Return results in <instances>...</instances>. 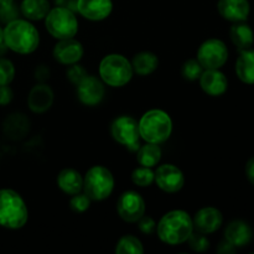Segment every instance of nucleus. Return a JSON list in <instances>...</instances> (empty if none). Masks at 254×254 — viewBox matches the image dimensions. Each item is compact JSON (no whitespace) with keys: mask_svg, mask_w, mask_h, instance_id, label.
Segmentation results:
<instances>
[{"mask_svg":"<svg viewBox=\"0 0 254 254\" xmlns=\"http://www.w3.org/2000/svg\"><path fill=\"white\" fill-rule=\"evenodd\" d=\"M228 60V49L222 40L210 39L197 51V61L205 69H220Z\"/></svg>","mask_w":254,"mask_h":254,"instance_id":"9","label":"nucleus"},{"mask_svg":"<svg viewBox=\"0 0 254 254\" xmlns=\"http://www.w3.org/2000/svg\"><path fill=\"white\" fill-rule=\"evenodd\" d=\"M230 37L232 40L233 45L240 51L251 49L254 42L253 30L251 29L250 25L245 24V21L235 22V25L230 30Z\"/></svg>","mask_w":254,"mask_h":254,"instance_id":"23","label":"nucleus"},{"mask_svg":"<svg viewBox=\"0 0 254 254\" xmlns=\"http://www.w3.org/2000/svg\"><path fill=\"white\" fill-rule=\"evenodd\" d=\"M246 176H247L248 181L254 185V156L246 164Z\"/></svg>","mask_w":254,"mask_h":254,"instance_id":"37","label":"nucleus"},{"mask_svg":"<svg viewBox=\"0 0 254 254\" xmlns=\"http://www.w3.org/2000/svg\"><path fill=\"white\" fill-rule=\"evenodd\" d=\"M54 98L55 94L51 87L45 83H40L30 91L27 104L34 113H45L51 108Z\"/></svg>","mask_w":254,"mask_h":254,"instance_id":"18","label":"nucleus"},{"mask_svg":"<svg viewBox=\"0 0 254 254\" xmlns=\"http://www.w3.org/2000/svg\"><path fill=\"white\" fill-rule=\"evenodd\" d=\"M236 73L243 83L254 84V50L241 51L236 61Z\"/></svg>","mask_w":254,"mask_h":254,"instance_id":"22","label":"nucleus"},{"mask_svg":"<svg viewBox=\"0 0 254 254\" xmlns=\"http://www.w3.org/2000/svg\"><path fill=\"white\" fill-rule=\"evenodd\" d=\"M69 206L74 212H84L91 206V200L86 193H76L72 196L71 201H69Z\"/></svg>","mask_w":254,"mask_h":254,"instance_id":"32","label":"nucleus"},{"mask_svg":"<svg viewBox=\"0 0 254 254\" xmlns=\"http://www.w3.org/2000/svg\"><path fill=\"white\" fill-rule=\"evenodd\" d=\"M15 78V67L10 60L0 57V86H9Z\"/></svg>","mask_w":254,"mask_h":254,"instance_id":"30","label":"nucleus"},{"mask_svg":"<svg viewBox=\"0 0 254 254\" xmlns=\"http://www.w3.org/2000/svg\"><path fill=\"white\" fill-rule=\"evenodd\" d=\"M76 9L84 19L101 21L111 15L113 2L112 0H77Z\"/></svg>","mask_w":254,"mask_h":254,"instance_id":"14","label":"nucleus"},{"mask_svg":"<svg viewBox=\"0 0 254 254\" xmlns=\"http://www.w3.org/2000/svg\"><path fill=\"white\" fill-rule=\"evenodd\" d=\"M57 185L67 195H76L83 189V178L74 169H64L57 176Z\"/></svg>","mask_w":254,"mask_h":254,"instance_id":"21","label":"nucleus"},{"mask_svg":"<svg viewBox=\"0 0 254 254\" xmlns=\"http://www.w3.org/2000/svg\"><path fill=\"white\" fill-rule=\"evenodd\" d=\"M86 76H87L86 69L77 64H71V67L67 69V77H68L69 81L74 84H78Z\"/></svg>","mask_w":254,"mask_h":254,"instance_id":"33","label":"nucleus"},{"mask_svg":"<svg viewBox=\"0 0 254 254\" xmlns=\"http://www.w3.org/2000/svg\"><path fill=\"white\" fill-rule=\"evenodd\" d=\"M117 254H143L144 247L139 238L134 236H124L119 240L116 247Z\"/></svg>","mask_w":254,"mask_h":254,"instance_id":"27","label":"nucleus"},{"mask_svg":"<svg viewBox=\"0 0 254 254\" xmlns=\"http://www.w3.org/2000/svg\"><path fill=\"white\" fill-rule=\"evenodd\" d=\"M193 232L192 218L183 210H174L163 216L156 226V233L161 242L178 246L186 242Z\"/></svg>","mask_w":254,"mask_h":254,"instance_id":"2","label":"nucleus"},{"mask_svg":"<svg viewBox=\"0 0 254 254\" xmlns=\"http://www.w3.org/2000/svg\"><path fill=\"white\" fill-rule=\"evenodd\" d=\"M253 231L247 222L235 220L227 225L225 230V240L237 247H245L252 241Z\"/></svg>","mask_w":254,"mask_h":254,"instance_id":"19","label":"nucleus"},{"mask_svg":"<svg viewBox=\"0 0 254 254\" xmlns=\"http://www.w3.org/2000/svg\"><path fill=\"white\" fill-rule=\"evenodd\" d=\"M236 252V247L233 245H231L228 241H223L220 243V247H218V253L221 254H232Z\"/></svg>","mask_w":254,"mask_h":254,"instance_id":"38","label":"nucleus"},{"mask_svg":"<svg viewBox=\"0 0 254 254\" xmlns=\"http://www.w3.org/2000/svg\"><path fill=\"white\" fill-rule=\"evenodd\" d=\"M117 211L126 222H138L140 217L145 215V202L135 191H126L119 196Z\"/></svg>","mask_w":254,"mask_h":254,"instance_id":"10","label":"nucleus"},{"mask_svg":"<svg viewBox=\"0 0 254 254\" xmlns=\"http://www.w3.org/2000/svg\"><path fill=\"white\" fill-rule=\"evenodd\" d=\"M50 7L49 0H22L20 5V11L27 20H42L46 17Z\"/></svg>","mask_w":254,"mask_h":254,"instance_id":"25","label":"nucleus"},{"mask_svg":"<svg viewBox=\"0 0 254 254\" xmlns=\"http://www.w3.org/2000/svg\"><path fill=\"white\" fill-rule=\"evenodd\" d=\"M154 173H155L154 181L165 192H178L185 185V178H184L183 171L173 164L160 165Z\"/></svg>","mask_w":254,"mask_h":254,"instance_id":"11","label":"nucleus"},{"mask_svg":"<svg viewBox=\"0 0 254 254\" xmlns=\"http://www.w3.org/2000/svg\"><path fill=\"white\" fill-rule=\"evenodd\" d=\"M30 130V121L21 113L10 114L4 122V133L12 140L25 138Z\"/></svg>","mask_w":254,"mask_h":254,"instance_id":"20","label":"nucleus"},{"mask_svg":"<svg viewBox=\"0 0 254 254\" xmlns=\"http://www.w3.org/2000/svg\"><path fill=\"white\" fill-rule=\"evenodd\" d=\"M217 9L223 19L232 22H243L250 16L251 5L248 0H218Z\"/></svg>","mask_w":254,"mask_h":254,"instance_id":"16","label":"nucleus"},{"mask_svg":"<svg viewBox=\"0 0 254 254\" xmlns=\"http://www.w3.org/2000/svg\"><path fill=\"white\" fill-rule=\"evenodd\" d=\"M200 86L208 96H222L228 88V81L220 69H205L200 76Z\"/></svg>","mask_w":254,"mask_h":254,"instance_id":"17","label":"nucleus"},{"mask_svg":"<svg viewBox=\"0 0 254 254\" xmlns=\"http://www.w3.org/2000/svg\"><path fill=\"white\" fill-rule=\"evenodd\" d=\"M138 124L140 138L146 143L161 144L168 140L173 133V121L161 109H151L144 113Z\"/></svg>","mask_w":254,"mask_h":254,"instance_id":"4","label":"nucleus"},{"mask_svg":"<svg viewBox=\"0 0 254 254\" xmlns=\"http://www.w3.org/2000/svg\"><path fill=\"white\" fill-rule=\"evenodd\" d=\"M114 189V178L104 166H93L83 178V192L91 201H103L111 196Z\"/></svg>","mask_w":254,"mask_h":254,"instance_id":"7","label":"nucleus"},{"mask_svg":"<svg viewBox=\"0 0 254 254\" xmlns=\"http://www.w3.org/2000/svg\"><path fill=\"white\" fill-rule=\"evenodd\" d=\"M133 67L123 55H107L99 64V76L102 81L111 87H123L133 77Z\"/></svg>","mask_w":254,"mask_h":254,"instance_id":"5","label":"nucleus"},{"mask_svg":"<svg viewBox=\"0 0 254 254\" xmlns=\"http://www.w3.org/2000/svg\"><path fill=\"white\" fill-rule=\"evenodd\" d=\"M4 44V29L0 27V46H2Z\"/></svg>","mask_w":254,"mask_h":254,"instance_id":"40","label":"nucleus"},{"mask_svg":"<svg viewBox=\"0 0 254 254\" xmlns=\"http://www.w3.org/2000/svg\"><path fill=\"white\" fill-rule=\"evenodd\" d=\"M49 76H50V69L47 68L45 64H41V66H39L36 69H35V77H36L37 81L45 82L47 78H49Z\"/></svg>","mask_w":254,"mask_h":254,"instance_id":"36","label":"nucleus"},{"mask_svg":"<svg viewBox=\"0 0 254 254\" xmlns=\"http://www.w3.org/2000/svg\"><path fill=\"white\" fill-rule=\"evenodd\" d=\"M84 54L83 46L79 41L71 39L60 40L54 47V57L57 62L66 66L77 64Z\"/></svg>","mask_w":254,"mask_h":254,"instance_id":"13","label":"nucleus"},{"mask_svg":"<svg viewBox=\"0 0 254 254\" xmlns=\"http://www.w3.org/2000/svg\"><path fill=\"white\" fill-rule=\"evenodd\" d=\"M111 133L117 143L124 145L130 151H136L140 148L139 124L131 117L122 116L114 119L111 127Z\"/></svg>","mask_w":254,"mask_h":254,"instance_id":"8","label":"nucleus"},{"mask_svg":"<svg viewBox=\"0 0 254 254\" xmlns=\"http://www.w3.org/2000/svg\"><path fill=\"white\" fill-rule=\"evenodd\" d=\"M29 218L25 201L14 190H0V226L9 230L24 227Z\"/></svg>","mask_w":254,"mask_h":254,"instance_id":"3","label":"nucleus"},{"mask_svg":"<svg viewBox=\"0 0 254 254\" xmlns=\"http://www.w3.org/2000/svg\"><path fill=\"white\" fill-rule=\"evenodd\" d=\"M45 26L52 37L57 40L71 39L78 31V21L74 12L67 6H56L45 17Z\"/></svg>","mask_w":254,"mask_h":254,"instance_id":"6","label":"nucleus"},{"mask_svg":"<svg viewBox=\"0 0 254 254\" xmlns=\"http://www.w3.org/2000/svg\"><path fill=\"white\" fill-rule=\"evenodd\" d=\"M12 91L9 86H0V106H6L11 102Z\"/></svg>","mask_w":254,"mask_h":254,"instance_id":"35","label":"nucleus"},{"mask_svg":"<svg viewBox=\"0 0 254 254\" xmlns=\"http://www.w3.org/2000/svg\"><path fill=\"white\" fill-rule=\"evenodd\" d=\"M138 228L140 230V232L144 233V235H153L156 231V223L153 218L144 215L143 217H140V220L138 221Z\"/></svg>","mask_w":254,"mask_h":254,"instance_id":"34","label":"nucleus"},{"mask_svg":"<svg viewBox=\"0 0 254 254\" xmlns=\"http://www.w3.org/2000/svg\"><path fill=\"white\" fill-rule=\"evenodd\" d=\"M136 153V159L141 166L145 168H154L159 164L161 159V149L159 144L146 143L145 145L140 146Z\"/></svg>","mask_w":254,"mask_h":254,"instance_id":"26","label":"nucleus"},{"mask_svg":"<svg viewBox=\"0 0 254 254\" xmlns=\"http://www.w3.org/2000/svg\"><path fill=\"white\" fill-rule=\"evenodd\" d=\"M223 216L220 210L215 207H205L197 211L193 217V228L203 235H211L222 226Z\"/></svg>","mask_w":254,"mask_h":254,"instance_id":"15","label":"nucleus"},{"mask_svg":"<svg viewBox=\"0 0 254 254\" xmlns=\"http://www.w3.org/2000/svg\"><path fill=\"white\" fill-rule=\"evenodd\" d=\"M39 44V31L26 20L14 19L4 27V45L16 54H32Z\"/></svg>","mask_w":254,"mask_h":254,"instance_id":"1","label":"nucleus"},{"mask_svg":"<svg viewBox=\"0 0 254 254\" xmlns=\"http://www.w3.org/2000/svg\"><path fill=\"white\" fill-rule=\"evenodd\" d=\"M189 245H190L191 250L195 251V252H206L210 247V241L206 238V236L203 233L196 232L191 233V236L189 237Z\"/></svg>","mask_w":254,"mask_h":254,"instance_id":"31","label":"nucleus"},{"mask_svg":"<svg viewBox=\"0 0 254 254\" xmlns=\"http://www.w3.org/2000/svg\"><path fill=\"white\" fill-rule=\"evenodd\" d=\"M202 72L203 67L201 66L197 60H188L183 64V68H181L183 77L185 79H189V81H196V79H198L201 74H202Z\"/></svg>","mask_w":254,"mask_h":254,"instance_id":"29","label":"nucleus"},{"mask_svg":"<svg viewBox=\"0 0 254 254\" xmlns=\"http://www.w3.org/2000/svg\"><path fill=\"white\" fill-rule=\"evenodd\" d=\"M154 179H155V173L151 170V168L140 166L131 173V180L136 186H140V188L150 186L154 183Z\"/></svg>","mask_w":254,"mask_h":254,"instance_id":"28","label":"nucleus"},{"mask_svg":"<svg viewBox=\"0 0 254 254\" xmlns=\"http://www.w3.org/2000/svg\"><path fill=\"white\" fill-rule=\"evenodd\" d=\"M104 94H106L104 82L94 76L87 74L77 84V97H78L79 102L84 106H97L103 101Z\"/></svg>","mask_w":254,"mask_h":254,"instance_id":"12","label":"nucleus"},{"mask_svg":"<svg viewBox=\"0 0 254 254\" xmlns=\"http://www.w3.org/2000/svg\"><path fill=\"white\" fill-rule=\"evenodd\" d=\"M14 5V0H0V9H6Z\"/></svg>","mask_w":254,"mask_h":254,"instance_id":"39","label":"nucleus"},{"mask_svg":"<svg viewBox=\"0 0 254 254\" xmlns=\"http://www.w3.org/2000/svg\"><path fill=\"white\" fill-rule=\"evenodd\" d=\"M133 71L139 76H149L158 68L159 60L158 56L153 52L143 51L133 57V61L130 62Z\"/></svg>","mask_w":254,"mask_h":254,"instance_id":"24","label":"nucleus"}]
</instances>
